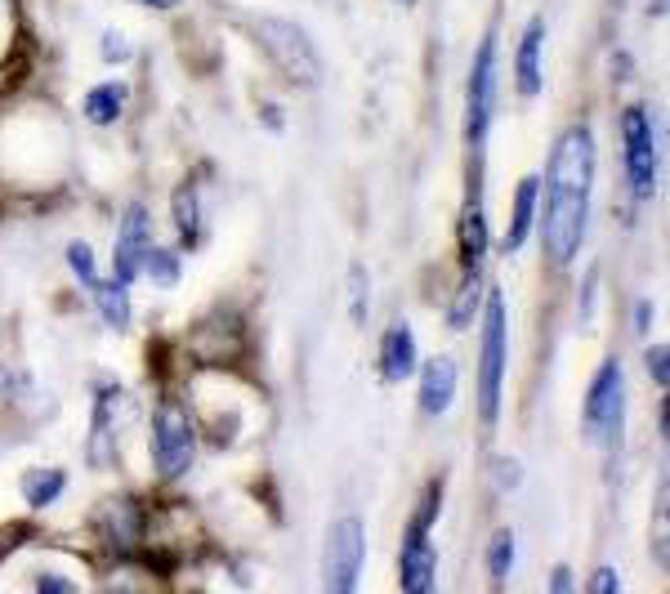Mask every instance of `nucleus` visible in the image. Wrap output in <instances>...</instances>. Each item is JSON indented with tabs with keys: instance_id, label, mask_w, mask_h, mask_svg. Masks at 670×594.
<instances>
[{
	"instance_id": "29",
	"label": "nucleus",
	"mask_w": 670,
	"mask_h": 594,
	"mask_svg": "<svg viewBox=\"0 0 670 594\" xmlns=\"http://www.w3.org/2000/svg\"><path fill=\"white\" fill-rule=\"evenodd\" d=\"M590 590H595V594H612V590H621V576H617L612 567H599V572L590 576Z\"/></svg>"
},
{
	"instance_id": "33",
	"label": "nucleus",
	"mask_w": 670,
	"mask_h": 594,
	"mask_svg": "<svg viewBox=\"0 0 670 594\" xmlns=\"http://www.w3.org/2000/svg\"><path fill=\"white\" fill-rule=\"evenodd\" d=\"M143 6H148V10H175L180 0H143Z\"/></svg>"
},
{
	"instance_id": "28",
	"label": "nucleus",
	"mask_w": 670,
	"mask_h": 594,
	"mask_svg": "<svg viewBox=\"0 0 670 594\" xmlns=\"http://www.w3.org/2000/svg\"><path fill=\"white\" fill-rule=\"evenodd\" d=\"M125 54H130V45H125V37H116V32H108V37H103V63H125Z\"/></svg>"
},
{
	"instance_id": "26",
	"label": "nucleus",
	"mask_w": 670,
	"mask_h": 594,
	"mask_svg": "<svg viewBox=\"0 0 670 594\" xmlns=\"http://www.w3.org/2000/svg\"><path fill=\"white\" fill-rule=\"evenodd\" d=\"M349 290H354V322L363 327L367 314H372V309H367V305H372V281H367V273H363L358 264H354V273H349Z\"/></svg>"
},
{
	"instance_id": "5",
	"label": "nucleus",
	"mask_w": 670,
	"mask_h": 594,
	"mask_svg": "<svg viewBox=\"0 0 670 594\" xmlns=\"http://www.w3.org/2000/svg\"><path fill=\"white\" fill-rule=\"evenodd\" d=\"M255 41L264 45V54L295 81V85H313L322 76V63H317V50L308 41L304 28L286 23V19H255Z\"/></svg>"
},
{
	"instance_id": "9",
	"label": "nucleus",
	"mask_w": 670,
	"mask_h": 594,
	"mask_svg": "<svg viewBox=\"0 0 670 594\" xmlns=\"http://www.w3.org/2000/svg\"><path fill=\"white\" fill-rule=\"evenodd\" d=\"M367 559V536L358 519H341L326 536V590L331 594H354Z\"/></svg>"
},
{
	"instance_id": "6",
	"label": "nucleus",
	"mask_w": 670,
	"mask_h": 594,
	"mask_svg": "<svg viewBox=\"0 0 670 594\" xmlns=\"http://www.w3.org/2000/svg\"><path fill=\"white\" fill-rule=\"evenodd\" d=\"M621 143H626V184L635 193V202H652L657 193V134H652V116L643 103H630L621 112Z\"/></svg>"
},
{
	"instance_id": "24",
	"label": "nucleus",
	"mask_w": 670,
	"mask_h": 594,
	"mask_svg": "<svg viewBox=\"0 0 670 594\" xmlns=\"http://www.w3.org/2000/svg\"><path fill=\"white\" fill-rule=\"evenodd\" d=\"M510 567H515V532L500 528L491 536V545H487V572H491V581H506Z\"/></svg>"
},
{
	"instance_id": "17",
	"label": "nucleus",
	"mask_w": 670,
	"mask_h": 594,
	"mask_svg": "<svg viewBox=\"0 0 670 594\" xmlns=\"http://www.w3.org/2000/svg\"><path fill=\"white\" fill-rule=\"evenodd\" d=\"M108 536L121 554H130L143 541V510H139L134 496H121V501L108 505Z\"/></svg>"
},
{
	"instance_id": "1",
	"label": "nucleus",
	"mask_w": 670,
	"mask_h": 594,
	"mask_svg": "<svg viewBox=\"0 0 670 594\" xmlns=\"http://www.w3.org/2000/svg\"><path fill=\"white\" fill-rule=\"evenodd\" d=\"M506 354H510V322H506V290H487L483 305V358H478V411L487 424L500 416V380H506Z\"/></svg>"
},
{
	"instance_id": "15",
	"label": "nucleus",
	"mask_w": 670,
	"mask_h": 594,
	"mask_svg": "<svg viewBox=\"0 0 670 594\" xmlns=\"http://www.w3.org/2000/svg\"><path fill=\"white\" fill-rule=\"evenodd\" d=\"M537 197H541V180L528 175V180L519 184V193H515V215H510L506 242H500V250H506V255H519V250H524V242H528V233H532V219H537Z\"/></svg>"
},
{
	"instance_id": "13",
	"label": "nucleus",
	"mask_w": 670,
	"mask_h": 594,
	"mask_svg": "<svg viewBox=\"0 0 670 594\" xmlns=\"http://www.w3.org/2000/svg\"><path fill=\"white\" fill-rule=\"evenodd\" d=\"M416 371V331L407 322H394L380 340V376L385 385H398Z\"/></svg>"
},
{
	"instance_id": "25",
	"label": "nucleus",
	"mask_w": 670,
	"mask_h": 594,
	"mask_svg": "<svg viewBox=\"0 0 670 594\" xmlns=\"http://www.w3.org/2000/svg\"><path fill=\"white\" fill-rule=\"evenodd\" d=\"M68 264H72V273H77L81 286H94V281H99V273H94V250H90L85 242H72V246H68Z\"/></svg>"
},
{
	"instance_id": "21",
	"label": "nucleus",
	"mask_w": 670,
	"mask_h": 594,
	"mask_svg": "<svg viewBox=\"0 0 670 594\" xmlns=\"http://www.w3.org/2000/svg\"><path fill=\"white\" fill-rule=\"evenodd\" d=\"M63 488H68V474L63 470H28L23 474V501L32 505V510H45V505H54L59 496H63Z\"/></svg>"
},
{
	"instance_id": "3",
	"label": "nucleus",
	"mask_w": 670,
	"mask_h": 594,
	"mask_svg": "<svg viewBox=\"0 0 670 594\" xmlns=\"http://www.w3.org/2000/svg\"><path fill=\"white\" fill-rule=\"evenodd\" d=\"M443 510V483H429V496L425 505L412 514L407 523V536H403V554H398V581L403 590L412 594H429L434 581H438V550L429 541V528H434V514Z\"/></svg>"
},
{
	"instance_id": "12",
	"label": "nucleus",
	"mask_w": 670,
	"mask_h": 594,
	"mask_svg": "<svg viewBox=\"0 0 670 594\" xmlns=\"http://www.w3.org/2000/svg\"><path fill=\"white\" fill-rule=\"evenodd\" d=\"M456 385H460V367L451 354H438L420 367V411L425 416H443L456 402Z\"/></svg>"
},
{
	"instance_id": "19",
	"label": "nucleus",
	"mask_w": 670,
	"mask_h": 594,
	"mask_svg": "<svg viewBox=\"0 0 670 594\" xmlns=\"http://www.w3.org/2000/svg\"><path fill=\"white\" fill-rule=\"evenodd\" d=\"M90 295H94V305H99V314H103V322L112 327V331H130V286L125 281H94L90 286Z\"/></svg>"
},
{
	"instance_id": "8",
	"label": "nucleus",
	"mask_w": 670,
	"mask_h": 594,
	"mask_svg": "<svg viewBox=\"0 0 670 594\" xmlns=\"http://www.w3.org/2000/svg\"><path fill=\"white\" fill-rule=\"evenodd\" d=\"M621 411H626V376H621V362L608 358L586 389V433L599 442H617Z\"/></svg>"
},
{
	"instance_id": "14",
	"label": "nucleus",
	"mask_w": 670,
	"mask_h": 594,
	"mask_svg": "<svg viewBox=\"0 0 670 594\" xmlns=\"http://www.w3.org/2000/svg\"><path fill=\"white\" fill-rule=\"evenodd\" d=\"M541 50H546V23L532 19L524 28V41H519V63H515V81H519V94L537 99L541 94Z\"/></svg>"
},
{
	"instance_id": "32",
	"label": "nucleus",
	"mask_w": 670,
	"mask_h": 594,
	"mask_svg": "<svg viewBox=\"0 0 670 594\" xmlns=\"http://www.w3.org/2000/svg\"><path fill=\"white\" fill-rule=\"evenodd\" d=\"M550 585H555V590H559V594H564V590H572V572H568V567H559V572H555V581H550Z\"/></svg>"
},
{
	"instance_id": "16",
	"label": "nucleus",
	"mask_w": 670,
	"mask_h": 594,
	"mask_svg": "<svg viewBox=\"0 0 670 594\" xmlns=\"http://www.w3.org/2000/svg\"><path fill=\"white\" fill-rule=\"evenodd\" d=\"M125 103H130V85L125 81H103L85 94V121L90 125H116L125 116Z\"/></svg>"
},
{
	"instance_id": "30",
	"label": "nucleus",
	"mask_w": 670,
	"mask_h": 594,
	"mask_svg": "<svg viewBox=\"0 0 670 594\" xmlns=\"http://www.w3.org/2000/svg\"><path fill=\"white\" fill-rule=\"evenodd\" d=\"M648 322H652V305L639 300V305H635V327H639V336H648Z\"/></svg>"
},
{
	"instance_id": "23",
	"label": "nucleus",
	"mask_w": 670,
	"mask_h": 594,
	"mask_svg": "<svg viewBox=\"0 0 670 594\" xmlns=\"http://www.w3.org/2000/svg\"><path fill=\"white\" fill-rule=\"evenodd\" d=\"M139 273H148L156 286H175L180 281V250H171V246H148V255H143V268Z\"/></svg>"
},
{
	"instance_id": "34",
	"label": "nucleus",
	"mask_w": 670,
	"mask_h": 594,
	"mask_svg": "<svg viewBox=\"0 0 670 594\" xmlns=\"http://www.w3.org/2000/svg\"><path fill=\"white\" fill-rule=\"evenodd\" d=\"M398 6H416V0H398Z\"/></svg>"
},
{
	"instance_id": "27",
	"label": "nucleus",
	"mask_w": 670,
	"mask_h": 594,
	"mask_svg": "<svg viewBox=\"0 0 670 594\" xmlns=\"http://www.w3.org/2000/svg\"><path fill=\"white\" fill-rule=\"evenodd\" d=\"M648 371H652V380H657V385H666V380H670V358H666V349H661V345H652V349H648Z\"/></svg>"
},
{
	"instance_id": "2",
	"label": "nucleus",
	"mask_w": 670,
	"mask_h": 594,
	"mask_svg": "<svg viewBox=\"0 0 670 594\" xmlns=\"http://www.w3.org/2000/svg\"><path fill=\"white\" fill-rule=\"evenodd\" d=\"M197 457V424L189 416V407L180 398H161L156 411H152V461H156V474L165 483H175L180 474H189Z\"/></svg>"
},
{
	"instance_id": "7",
	"label": "nucleus",
	"mask_w": 670,
	"mask_h": 594,
	"mask_svg": "<svg viewBox=\"0 0 670 594\" xmlns=\"http://www.w3.org/2000/svg\"><path fill=\"white\" fill-rule=\"evenodd\" d=\"M590 184H595V134H590V125H568L555 139V153L546 166V188L590 193Z\"/></svg>"
},
{
	"instance_id": "22",
	"label": "nucleus",
	"mask_w": 670,
	"mask_h": 594,
	"mask_svg": "<svg viewBox=\"0 0 670 594\" xmlns=\"http://www.w3.org/2000/svg\"><path fill=\"white\" fill-rule=\"evenodd\" d=\"M478 295H483V273H465L460 277V290L451 295V314H447V327L451 331H465L478 314Z\"/></svg>"
},
{
	"instance_id": "31",
	"label": "nucleus",
	"mask_w": 670,
	"mask_h": 594,
	"mask_svg": "<svg viewBox=\"0 0 670 594\" xmlns=\"http://www.w3.org/2000/svg\"><path fill=\"white\" fill-rule=\"evenodd\" d=\"M37 585L41 590H72V581H63V576H37Z\"/></svg>"
},
{
	"instance_id": "10",
	"label": "nucleus",
	"mask_w": 670,
	"mask_h": 594,
	"mask_svg": "<svg viewBox=\"0 0 670 594\" xmlns=\"http://www.w3.org/2000/svg\"><path fill=\"white\" fill-rule=\"evenodd\" d=\"M496 112V32H487L478 41L474 68H469V107H465V134L474 147H483L487 125Z\"/></svg>"
},
{
	"instance_id": "20",
	"label": "nucleus",
	"mask_w": 670,
	"mask_h": 594,
	"mask_svg": "<svg viewBox=\"0 0 670 594\" xmlns=\"http://www.w3.org/2000/svg\"><path fill=\"white\" fill-rule=\"evenodd\" d=\"M175 228H180L184 246H202V237H206V219H202V202H197L193 184H184L175 193Z\"/></svg>"
},
{
	"instance_id": "18",
	"label": "nucleus",
	"mask_w": 670,
	"mask_h": 594,
	"mask_svg": "<svg viewBox=\"0 0 670 594\" xmlns=\"http://www.w3.org/2000/svg\"><path fill=\"white\" fill-rule=\"evenodd\" d=\"M483 259H487V215L474 202L460 215V264H465V273H483Z\"/></svg>"
},
{
	"instance_id": "4",
	"label": "nucleus",
	"mask_w": 670,
	"mask_h": 594,
	"mask_svg": "<svg viewBox=\"0 0 670 594\" xmlns=\"http://www.w3.org/2000/svg\"><path fill=\"white\" fill-rule=\"evenodd\" d=\"M590 224V193H568V188H546V219H541V242L550 264H572L581 255Z\"/></svg>"
},
{
	"instance_id": "11",
	"label": "nucleus",
	"mask_w": 670,
	"mask_h": 594,
	"mask_svg": "<svg viewBox=\"0 0 670 594\" xmlns=\"http://www.w3.org/2000/svg\"><path fill=\"white\" fill-rule=\"evenodd\" d=\"M152 246V215L143 202H130L125 215H121V228H116V255H112V273L116 281H134L139 268H143V255Z\"/></svg>"
}]
</instances>
